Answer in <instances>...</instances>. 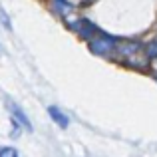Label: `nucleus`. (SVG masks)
I'll return each instance as SVG.
<instances>
[{
  "mask_svg": "<svg viewBox=\"0 0 157 157\" xmlns=\"http://www.w3.org/2000/svg\"><path fill=\"white\" fill-rule=\"evenodd\" d=\"M115 56H117L119 60H123L125 64L133 66V68H145L147 60H149L147 50L137 42H117Z\"/></svg>",
  "mask_w": 157,
  "mask_h": 157,
  "instance_id": "f257e3e1",
  "label": "nucleus"
},
{
  "mask_svg": "<svg viewBox=\"0 0 157 157\" xmlns=\"http://www.w3.org/2000/svg\"><path fill=\"white\" fill-rule=\"evenodd\" d=\"M48 113H50V117H52V119H54V121H56L60 127H68L70 119H68V115H66L64 111L60 109V107H56V105H50V107H48Z\"/></svg>",
  "mask_w": 157,
  "mask_h": 157,
  "instance_id": "f03ea898",
  "label": "nucleus"
},
{
  "mask_svg": "<svg viewBox=\"0 0 157 157\" xmlns=\"http://www.w3.org/2000/svg\"><path fill=\"white\" fill-rule=\"evenodd\" d=\"M10 111L14 113V117H16V119H20V121H22V125L26 127L28 131H32V125H30V121H28V117H26V115H24L22 111L18 109V107H16V105H10Z\"/></svg>",
  "mask_w": 157,
  "mask_h": 157,
  "instance_id": "7ed1b4c3",
  "label": "nucleus"
},
{
  "mask_svg": "<svg viewBox=\"0 0 157 157\" xmlns=\"http://www.w3.org/2000/svg\"><path fill=\"white\" fill-rule=\"evenodd\" d=\"M0 157H18V151L14 147H0Z\"/></svg>",
  "mask_w": 157,
  "mask_h": 157,
  "instance_id": "20e7f679",
  "label": "nucleus"
},
{
  "mask_svg": "<svg viewBox=\"0 0 157 157\" xmlns=\"http://www.w3.org/2000/svg\"><path fill=\"white\" fill-rule=\"evenodd\" d=\"M155 80H157V70H155Z\"/></svg>",
  "mask_w": 157,
  "mask_h": 157,
  "instance_id": "39448f33",
  "label": "nucleus"
}]
</instances>
